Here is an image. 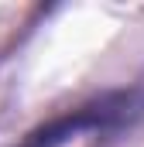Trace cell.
<instances>
[{
    "label": "cell",
    "instance_id": "obj_1",
    "mask_svg": "<svg viewBox=\"0 0 144 147\" xmlns=\"http://www.w3.org/2000/svg\"><path fill=\"white\" fill-rule=\"evenodd\" d=\"M141 113V99L134 92H117V96H103L100 103H89V106H79L72 116L62 120H52L48 127H41L35 134H28V140L21 147H62L75 140L79 134H103L113 127H124L130 123L134 116Z\"/></svg>",
    "mask_w": 144,
    "mask_h": 147
}]
</instances>
